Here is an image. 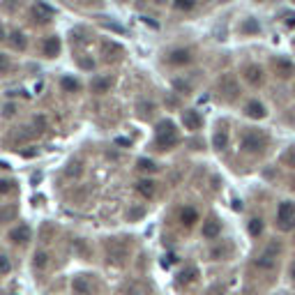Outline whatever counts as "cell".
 <instances>
[{
  "instance_id": "cell-13",
  "label": "cell",
  "mask_w": 295,
  "mask_h": 295,
  "mask_svg": "<svg viewBox=\"0 0 295 295\" xmlns=\"http://www.w3.org/2000/svg\"><path fill=\"white\" fill-rule=\"evenodd\" d=\"M219 233H222V224H219L217 217H212V214H210V217L203 222V235H205L208 240H214Z\"/></svg>"
},
{
  "instance_id": "cell-31",
  "label": "cell",
  "mask_w": 295,
  "mask_h": 295,
  "mask_svg": "<svg viewBox=\"0 0 295 295\" xmlns=\"http://www.w3.org/2000/svg\"><path fill=\"white\" fill-rule=\"evenodd\" d=\"M240 28H242V33H249V35H258V33H261V26H258L256 19H247Z\"/></svg>"
},
{
  "instance_id": "cell-44",
  "label": "cell",
  "mask_w": 295,
  "mask_h": 295,
  "mask_svg": "<svg viewBox=\"0 0 295 295\" xmlns=\"http://www.w3.org/2000/svg\"><path fill=\"white\" fill-rule=\"evenodd\" d=\"M115 145H129V138L118 136V138H115Z\"/></svg>"
},
{
  "instance_id": "cell-24",
  "label": "cell",
  "mask_w": 295,
  "mask_h": 295,
  "mask_svg": "<svg viewBox=\"0 0 295 295\" xmlns=\"http://www.w3.org/2000/svg\"><path fill=\"white\" fill-rule=\"evenodd\" d=\"M71 286H74V290H77L79 295H93V286H90V281H88L86 277H77Z\"/></svg>"
},
{
  "instance_id": "cell-4",
  "label": "cell",
  "mask_w": 295,
  "mask_h": 295,
  "mask_svg": "<svg viewBox=\"0 0 295 295\" xmlns=\"http://www.w3.org/2000/svg\"><path fill=\"white\" fill-rule=\"evenodd\" d=\"M265 148H268V136L261 134V131H249V134H245V138H242V150H245V153L261 155Z\"/></svg>"
},
{
  "instance_id": "cell-3",
  "label": "cell",
  "mask_w": 295,
  "mask_h": 295,
  "mask_svg": "<svg viewBox=\"0 0 295 295\" xmlns=\"http://www.w3.org/2000/svg\"><path fill=\"white\" fill-rule=\"evenodd\" d=\"M277 226L281 231H293L295 229V203L281 201L277 210Z\"/></svg>"
},
{
  "instance_id": "cell-20",
  "label": "cell",
  "mask_w": 295,
  "mask_h": 295,
  "mask_svg": "<svg viewBox=\"0 0 295 295\" xmlns=\"http://www.w3.org/2000/svg\"><path fill=\"white\" fill-rule=\"evenodd\" d=\"M33 17L37 19V21H49L46 17H53V7L44 5V3H35L33 5Z\"/></svg>"
},
{
  "instance_id": "cell-47",
  "label": "cell",
  "mask_w": 295,
  "mask_h": 295,
  "mask_svg": "<svg viewBox=\"0 0 295 295\" xmlns=\"http://www.w3.org/2000/svg\"><path fill=\"white\" fill-rule=\"evenodd\" d=\"M155 3H164V0H155Z\"/></svg>"
},
{
  "instance_id": "cell-33",
  "label": "cell",
  "mask_w": 295,
  "mask_h": 295,
  "mask_svg": "<svg viewBox=\"0 0 295 295\" xmlns=\"http://www.w3.org/2000/svg\"><path fill=\"white\" fill-rule=\"evenodd\" d=\"M35 268H37V270H44V268H46V265H49V254H46V252H37V254H35Z\"/></svg>"
},
{
  "instance_id": "cell-35",
  "label": "cell",
  "mask_w": 295,
  "mask_h": 295,
  "mask_svg": "<svg viewBox=\"0 0 295 295\" xmlns=\"http://www.w3.org/2000/svg\"><path fill=\"white\" fill-rule=\"evenodd\" d=\"M12 270V263H10V258L5 256V254H0V274H7Z\"/></svg>"
},
{
  "instance_id": "cell-21",
  "label": "cell",
  "mask_w": 295,
  "mask_h": 295,
  "mask_svg": "<svg viewBox=\"0 0 295 295\" xmlns=\"http://www.w3.org/2000/svg\"><path fill=\"white\" fill-rule=\"evenodd\" d=\"M26 44H28V39H26V35H23L21 30H12V33H10V46H12V49L23 51V49H26Z\"/></svg>"
},
{
  "instance_id": "cell-14",
  "label": "cell",
  "mask_w": 295,
  "mask_h": 295,
  "mask_svg": "<svg viewBox=\"0 0 295 295\" xmlns=\"http://www.w3.org/2000/svg\"><path fill=\"white\" fill-rule=\"evenodd\" d=\"M134 189H136L138 196H143V198H153L155 194H157V182H155V180H148V178H145V180H138Z\"/></svg>"
},
{
  "instance_id": "cell-45",
  "label": "cell",
  "mask_w": 295,
  "mask_h": 295,
  "mask_svg": "<svg viewBox=\"0 0 295 295\" xmlns=\"http://www.w3.org/2000/svg\"><path fill=\"white\" fill-rule=\"evenodd\" d=\"M5 37H7V35H5V28L0 26V42H5Z\"/></svg>"
},
{
  "instance_id": "cell-38",
  "label": "cell",
  "mask_w": 295,
  "mask_h": 295,
  "mask_svg": "<svg viewBox=\"0 0 295 295\" xmlns=\"http://www.w3.org/2000/svg\"><path fill=\"white\" fill-rule=\"evenodd\" d=\"M14 113H17V106H14V104H5V109H3V115H5V118H12Z\"/></svg>"
},
{
  "instance_id": "cell-25",
  "label": "cell",
  "mask_w": 295,
  "mask_h": 295,
  "mask_svg": "<svg viewBox=\"0 0 295 295\" xmlns=\"http://www.w3.org/2000/svg\"><path fill=\"white\" fill-rule=\"evenodd\" d=\"M125 293L127 295H150V286H148L145 281H134V284L127 286Z\"/></svg>"
},
{
  "instance_id": "cell-37",
  "label": "cell",
  "mask_w": 295,
  "mask_h": 295,
  "mask_svg": "<svg viewBox=\"0 0 295 295\" xmlns=\"http://www.w3.org/2000/svg\"><path fill=\"white\" fill-rule=\"evenodd\" d=\"M79 65H81L83 69H88V71L95 69V60H93V58H81V60H79Z\"/></svg>"
},
{
  "instance_id": "cell-46",
  "label": "cell",
  "mask_w": 295,
  "mask_h": 295,
  "mask_svg": "<svg viewBox=\"0 0 295 295\" xmlns=\"http://www.w3.org/2000/svg\"><path fill=\"white\" fill-rule=\"evenodd\" d=\"M290 277H293V281H295V265L290 268Z\"/></svg>"
},
{
  "instance_id": "cell-26",
  "label": "cell",
  "mask_w": 295,
  "mask_h": 295,
  "mask_svg": "<svg viewBox=\"0 0 295 295\" xmlns=\"http://www.w3.org/2000/svg\"><path fill=\"white\" fill-rule=\"evenodd\" d=\"M60 88L65 90V93H79V90H81V83H79L77 79L65 77V79L60 81Z\"/></svg>"
},
{
  "instance_id": "cell-48",
  "label": "cell",
  "mask_w": 295,
  "mask_h": 295,
  "mask_svg": "<svg viewBox=\"0 0 295 295\" xmlns=\"http://www.w3.org/2000/svg\"><path fill=\"white\" fill-rule=\"evenodd\" d=\"M293 189H295V178H293Z\"/></svg>"
},
{
  "instance_id": "cell-41",
  "label": "cell",
  "mask_w": 295,
  "mask_h": 295,
  "mask_svg": "<svg viewBox=\"0 0 295 295\" xmlns=\"http://www.w3.org/2000/svg\"><path fill=\"white\" fill-rule=\"evenodd\" d=\"M7 67H10V62H7V58L3 53H0V71H5Z\"/></svg>"
},
{
  "instance_id": "cell-5",
  "label": "cell",
  "mask_w": 295,
  "mask_h": 295,
  "mask_svg": "<svg viewBox=\"0 0 295 295\" xmlns=\"http://www.w3.org/2000/svg\"><path fill=\"white\" fill-rule=\"evenodd\" d=\"M242 77H245V81L252 88H258L265 81V71H263L261 65H247L245 69H242Z\"/></svg>"
},
{
  "instance_id": "cell-10",
  "label": "cell",
  "mask_w": 295,
  "mask_h": 295,
  "mask_svg": "<svg viewBox=\"0 0 295 295\" xmlns=\"http://www.w3.org/2000/svg\"><path fill=\"white\" fill-rule=\"evenodd\" d=\"M272 67H274V74L281 79H288L295 74V65L290 60H286V58H274L272 60Z\"/></svg>"
},
{
  "instance_id": "cell-29",
  "label": "cell",
  "mask_w": 295,
  "mask_h": 295,
  "mask_svg": "<svg viewBox=\"0 0 295 295\" xmlns=\"http://www.w3.org/2000/svg\"><path fill=\"white\" fill-rule=\"evenodd\" d=\"M83 173V164L79 162V159H74V162H69V166L65 169V175L67 178H79V175Z\"/></svg>"
},
{
  "instance_id": "cell-19",
  "label": "cell",
  "mask_w": 295,
  "mask_h": 295,
  "mask_svg": "<svg viewBox=\"0 0 295 295\" xmlns=\"http://www.w3.org/2000/svg\"><path fill=\"white\" fill-rule=\"evenodd\" d=\"M42 51H44V55H46V58H55V55L60 53V39H58V37H49L46 42H44Z\"/></svg>"
},
{
  "instance_id": "cell-7",
  "label": "cell",
  "mask_w": 295,
  "mask_h": 295,
  "mask_svg": "<svg viewBox=\"0 0 295 295\" xmlns=\"http://www.w3.org/2000/svg\"><path fill=\"white\" fill-rule=\"evenodd\" d=\"M106 252H109V258L115 263H122L127 256V242H120L118 238H111L106 242Z\"/></svg>"
},
{
  "instance_id": "cell-27",
  "label": "cell",
  "mask_w": 295,
  "mask_h": 295,
  "mask_svg": "<svg viewBox=\"0 0 295 295\" xmlns=\"http://www.w3.org/2000/svg\"><path fill=\"white\" fill-rule=\"evenodd\" d=\"M136 166H138V171H141V173H157V169H159L153 159H145V157L138 159Z\"/></svg>"
},
{
  "instance_id": "cell-8",
  "label": "cell",
  "mask_w": 295,
  "mask_h": 295,
  "mask_svg": "<svg viewBox=\"0 0 295 295\" xmlns=\"http://www.w3.org/2000/svg\"><path fill=\"white\" fill-rule=\"evenodd\" d=\"M169 65H175V67H180V65H189L191 60H194V51L191 49H173L169 53Z\"/></svg>"
},
{
  "instance_id": "cell-23",
  "label": "cell",
  "mask_w": 295,
  "mask_h": 295,
  "mask_svg": "<svg viewBox=\"0 0 295 295\" xmlns=\"http://www.w3.org/2000/svg\"><path fill=\"white\" fill-rule=\"evenodd\" d=\"M212 148H214V150H219V153L229 148V134H226L224 129H217V131H214V136H212Z\"/></svg>"
},
{
  "instance_id": "cell-1",
  "label": "cell",
  "mask_w": 295,
  "mask_h": 295,
  "mask_svg": "<svg viewBox=\"0 0 295 295\" xmlns=\"http://www.w3.org/2000/svg\"><path fill=\"white\" fill-rule=\"evenodd\" d=\"M155 143L162 150H171L173 145H178V134H175V125L171 120H162L157 122V136H155Z\"/></svg>"
},
{
  "instance_id": "cell-32",
  "label": "cell",
  "mask_w": 295,
  "mask_h": 295,
  "mask_svg": "<svg viewBox=\"0 0 295 295\" xmlns=\"http://www.w3.org/2000/svg\"><path fill=\"white\" fill-rule=\"evenodd\" d=\"M196 7V0H173V10L178 12H191Z\"/></svg>"
},
{
  "instance_id": "cell-18",
  "label": "cell",
  "mask_w": 295,
  "mask_h": 295,
  "mask_svg": "<svg viewBox=\"0 0 295 295\" xmlns=\"http://www.w3.org/2000/svg\"><path fill=\"white\" fill-rule=\"evenodd\" d=\"M196 277H198V270L196 268H185L180 274H178V277H175V284H178V286H187V284H191V281H196Z\"/></svg>"
},
{
  "instance_id": "cell-39",
  "label": "cell",
  "mask_w": 295,
  "mask_h": 295,
  "mask_svg": "<svg viewBox=\"0 0 295 295\" xmlns=\"http://www.w3.org/2000/svg\"><path fill=\"white\" fill-rule=\"evenodd\" d=\"M284 23H286V26H295V12H286V14H284Z\"/></svg>"
},
{
  "instance_id": "cell-40",
  "label": "cell",
  "mask_w": 295,
  "mask_h": 295,
  "mask_svg": "<svg viewBox=\"0 0 295 295\" xmlns=\"http://www.w3.org/2000/svg\"><path fill=\"white\" fill-rule=\"evenodd\" d=\"M35 127H37V131H44V127H46L44 118H35Z\"/></svg>"
},
{
  "instance_id": "cell-36",
  "label": "cell",
  "mask_w": 295,
  "mask_h": 295,
  "mask_svg": "<svg viewBox=\"0 0 295 295\" xmlns=\"http://www.w3.org/2000/svg\"><path fill=\"white\" fill-rule=\"evenodd\" d=\"M12 187H14L12 180H0V196H3V194H10Z\"/></svg>"
},
{
  "instance_id": "cell-9",
  "label": "cell",
  "mask_w": 295,
  "mask_h": 295,
  "mask_svg": "<svg viewBox=\"0 0 295 295\" xmlns=\"http://www.w3.org/2000/svg\"><path fill=\"white\" fill-rule=\"evenodd\" d=\"M122 53H125V49H122L120 44L111 42V39H104V42H102V55H106V60H111V62L120 60Z\"/></svg>"
},
{
  "instance_id": "cell-12",
  "label": "cell",
  "mask_w": 295,
  "mask_h": 295,
  "mask_svg": "<svg viewBox=\"0 0 295 295\" xmlns=\"http://www.w3.org/2000/svg\"><path fill=\"white\" fill-rule=\"evenodd\" d=\"M178 222H180L185 229H191V226L198 222V212L196 208H191V205H185V208L178 212Z\"/></svg>"
},
{
  "instance_id": "cell-34",
  "label": "cell",
  "mask_w": 295,
  "mask_h": 295,
  "mask_svg": "<svg viewBox=\"0 0 295 295\" xmlns=\"http://www.w3.org/2000/svg\"><path fill=\"white\" fill-rule=\"evenodd\" d=\"M281 159H284V164H286V166L295 169V145H290L288 150L284 153V157H281Z\"/></svg>"
},
{
  "instance_id": "cell-50",
  "label": "cell",
  "mask_w": 295,
  "mask_h": 295,
  "mask_svg": "<svg viewBox=\"0 0 295 295\" xmlns=\"http://www.w3.org/2000/svg\"><path fill=\"white\" fill-rule=\"evenodd\" d=\"M293 3H295V0H293Z\"/></svg>"
},
{
  "instance_id": "cell-42",
  "label": "cell",
  "mask_w": 295,
  "mask_h": 295,
  "mask_svg": "<svg viewBox=\"0 0 295 295\" xmlns=\"http://www.w3.org/2000/svg\"><path fill=\"white\" fill-rule=\"evenodd\" d=\"M143 214H145V210H143V208H134L129 212V217H143Z\"/></svg>"
},
{
  "instance_id": "cell-28",
  "label": "cell",
  "mask_w": 295,
  "mask_h": 295,
  "mask_svg": "<svg viewBox=\"0 0 295 295\" xmlns=\"http://www.w3.org/2000/svg\"><path fill=\"white\" fill-rule=\"evenodd\" d=\"M173 90L180 95H189L191 93V83L187 79H173Z\"/></svg>"
},
{
  "instance_id": "cell-22",
  "label": "cell",
  "mask_w": 295,
  "mask_h": 295,
  "mask_svg": "<svg viewBox=\"0 0 295 295\" xmlns=\"http://www.w3.org/2000/svg\"><path fill=\"white\" fill-rule=\"evenodd\" d=\"M111 86H113V81H111L109 77H97V79L93 81V86H90V88H93V93L102 95V93H109Z\"/></svg>"
},
{
  "instance_id": "cell-43",
  "label": "cell",
  "mask_w": 295,
  "mask_h": 295,
  "mask_svg": "<svg viewBox=\"0 0 295 295\" xmlns=\"http://www.w3.org/2000/svg\"><path fill=\"white\" fill-rule=\"evenodd\" d=\"M138 109H141V113H150L153 104H148V102H143V104H138Z\"/></svg>"
},
{
  "instance_id": "cell-16",
  "label": "cell",
  "mask_w": 295,
  "mask_h": 295,
  "mask_svg": "<svg viewBox=\"0 0 295 295\" xmlns=\"http://www.w3.org/2000/svg\"><path fill=\"white\" fill-rule=\"evenodd\" d=\"M14 245H26L28 240H30V229L28 226H17V229H12L10 235H7Z\"/></svg>"
},
{
  "instance_id": "cell-30",
  "label": "cell",
  "mask_w": 295,
  "mask_h": 295,
  "mask_svg": "<svg viewBox=\"0 0 295 295\" xmlns=\"http://www.w3.org/2000/svg\"><path fill=\"white\" fill-rule=\"evenodd\" d=\"M247 231H249V235H254V238H258V235L263 233V219L261 217H254L249 224H247Z\"/></svg>"
},
{
  "instance_id": "cell-49",
  "label": "cell",
  "mask_w": 295,
  "mask_h": 295,
  "mask_svg": "<svg viewBox=\"0 0 295 295\" xmlns=\"http://www.w3.org/2000/svg\"><path fill=\"white\" fill-rule=\"evenodd\" d=\"M120 3H122V0H120Z\"/></svg>"
},
{
  "instance_id": "cell-6",
  "label": "cell",
  "mask_w": 295,
  "mask_h": 295,
  "mask_svg": "<svg viewBox=\"0 0 295 295\" xmlns=\"http://www.w3.org/2000/svg\"><path fill=\"white\" fill-rule=\"evenodd\" d=\"M219 93H224L226 99H238L240 86H238V81H235L231 74H224V77L219 79Z\"/></svg>"
},
{
  "instance_id": "cell-2",
  "label": "cell",
  "mask_w": 295,
  "mask_h": 295,
  "mask_svg": "<svg viewBox=\"0 0 295 295\" xmlns=\"http://www.w3.org/2000/svg\"><path fill=\"white\" fill-rule=\"evenodd\" d=\"M279 256H281V242L272 240V242H270V245L261 252V256L256 258V265H258L261 270H274V268H277Z\"/></svg>"
},
{
  "instance_id": "cell-17",
  "label": "cell",
  "mask_w": 295,
  "mask_h": 295,
  "mask_svg": "<svg viewBox=\"0 0 295 295\" xmlns=\"http://www.w3.org/2000/svg\"><path fill=\"white\" fill-rule=\"evenodd\" d=\"M182 120H185L187 129H201V127H203V118H201V113H198V111H185Z\"/></svg>"
},
{
  "instance_id": "cell-11",
  "label": "cell",
  "mask_w": 295,
  "mask_h": 295,
  "mask_svg": "<svg viewBox=\"0 0 295 295\" xmlns=\"http://www.w3.org/2000/svg\"><path fill=\"white\" fill-rule=\"evenodd\" d=\"M245 115L247 118H254V120H263V118L268 115V109H265L261 102L252 99V102H247L245 104Z\"/></svg>"
},
{
  "instance_id": "cell-15",
  "label": "cell",
  "mask_w": 295,
  "mask_h": 295,
  "mask_svg": "<svg viewBox=\"0 0 295 295\" xmlns=\"http://www.w3.org/2000/svg\"><path fill=\"white\" fill-rule=\"evenodd\" d=\"M231 252H233V247H231L229 242H222V245H212V247H210L208 256L212 258V261H224V258H229Z\"/></svg>"
}]
</instances>
